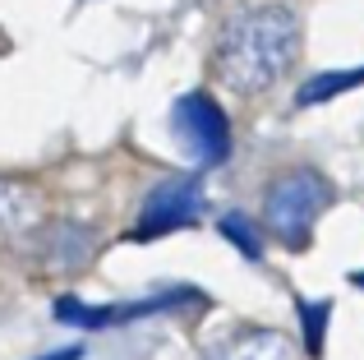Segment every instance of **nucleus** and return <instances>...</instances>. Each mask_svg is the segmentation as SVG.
I'll list each match as a JSON object with an SVG mask.
<instances>
[{
    "mask_svg": "<svg viewBox=\"0 0 364 360\" xmlns=\"http://www.w3.org/2000/svg\"><path fill=\"white\" fill-rule=\"evenodd\" d=\"M198 213H203V189L194 180H161L157 189H148L139 213V235L152 240V235L180 231V226H194Z\"/></svg>",
    "mask_w": 364,
    "mask_h": 360,
    "instance_id": "obj_4",
    "label": "nucleus"
},
{
    "mask_svg": "<svg viewBox=\"0 0 364 360\" xmlns=\"http://www.w3.org/2000/svg\"><path fill=\"white\" fill-rule=\"evenodd\" d=\"M355 282H360V287H364V272H355Z\"/></svg>",
    "mask_w": 364,
    "mask_h": 360,
    "instance_id": "obj_11",
    "label": "nucleus"
},
{
    "mask_svg": "<svg viewBox=\"0 0 364 360\" xmlns=\"http://www.w3.org/2000/svg\"><path fill=\"white\" fill-rule=\"evenodd\" d=\"M222 235H231V240L240 245V250L249 254V259H254V254L263 250L258 231H249V217H240V213H226V217H222Z\"/></svg>",
    "mask_w": 364,
    "mask_h": 360,
    "instance_id": "obj_9",
    "label": "nucleus"
},
{
    "mask_svg": "<svg viewBox=\"0 0 364 360\" xmlns=\"http://www.w3.org/2000/svg\"><path fill=\"white\" fill-rule=\"evenodd\" d=\"M208 360H295V342L277 328H249L222 342Z\"/></svg>",
    "mask_w": 364,
    "mask_h": 360,
    "instance_id": "obj_6",
    "label": "nucleus"
},
{
    "mask_svg": "<svg viewBox=\"0 0 364 360\" xmlns=\"http://www.w3.org/2000/svg\"><path fill=\"white\" fill-rule=\"evenodd\" d=\"M42 226V194L23 180H0V240H23Z\"/></svg>",
    "mask_w": 364,
    "mask_h": 360,
    "instance_id": "obj_5",
    "label": "nucleus"
},
{
    "mask_svg": "<svg viewBox=\"0 0 364 360\" xmlns=\"http://www.w3.org/2000/svg\"><path fill=\"white\" fill-rule=\"evenodd\" d=\"M328 203H332V185H328V176L314 171V166H295V171L277 176V180H272V189H267L263 226H267V231H272L282 245L300 250V245H309L314 222L328 213Z\"/></svg>",
    "mask_w": 364,
    "mask_h": 360,
    "instance_id": "obj_2",
    "label": "nucleus"
},
{
    "mask_svg": "<svg viewBox=\"0 0 364 360\" xmlns=\"http://www.w3.org/2000/svg\"><path fill=\"white\" fill-rule=\"evenodd\" d=\"M42 360H79V346H65V351H55V356H42Z\"/></svg>",
    "mask_w": 364,
    "mask_h": 360,
    "instance_id": "obj_10",
    "label": "nucleus"
},
{
    "mask_svg": "<svg viewBox=\"0 0 364 360\" xmlns=\"http://www.w3.org/2000/svg\"><path fill=\"white\" fill-rule=\"evenodd\" d=\"M176 134L185 139V148L194 153L198 166H217L231 157V125H226L222 107L208 92H189L176 102Z\"/></svg>",
    "mask_w": 364,
    "mask_h": 360,
    "instance_id": "obj_3",
    "label": "nucleus"
},
{
    "mask_svg": "<svg viewBox=\"0 0 364 360\" xmlns=\"http://www.w3.org/2000/svg\"><path fill=\"white\" fill-rule=\"evenodd\" d=\"M360 83H364V70H328V74H314V79H304L300 92H295V102H300V107H318V102L341 97V92L360 88Z\"/></svg>",
    "mask_w": 364,
    "mask_h": 360,
    "instance_id": "obj_7",
    "label": "nucleus"
},
{
    "mask_svg": "<svg viewBox=\"0 0 364 360\" xmlns=\"http://www.w3.org/2000/svg\"><path fill=\"white\" fill-rule=\"evenodd\" d=\"M295 309H300V319H304V346L318 356L323 351V324L332 319V305L328 300H318V305H314V300H300Z\"/></svg>",
    "mask_w": 364,
    "mask_h": 360,
    "instance_id": "obj_8",
    "label": "nucleus"
},
{
    "mask_svg": "<svg viewBox=\"0 0 364 360\" xmlns=\"http://www.w3.org/2000/svg\"><path fill=\"white\" fill-rule=\"evenodd\" d=\"M295 55H300V18L286 5H245L222 28L217 70H222L226 88L254 97L291 74Z\"/></svg>",
    "mask_w": 364,
    "mask_h": 360,
    "instance_id": "obj_1",
    "label": "nucleus"
}]
</instances>
